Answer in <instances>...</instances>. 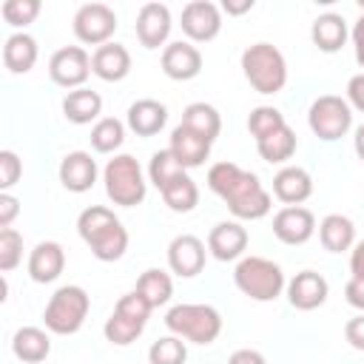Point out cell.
<instances>
[{
	"mask_svg": "<svg viewBox=\"0 0 364 364\" xmlns=\"http://www.w3.org/2000/svg\"><path fill=\"white\" fill-rule=\"evenodd\" d=\"M222 9H225L228 14H245V11L253 9V0H242V3H236V0H225Z\"/></svg>",
	"mask_w": 364,
	"mask_h": 364,
	"instance_id": "cell-48",
	"label": "cell"
},
{
	"mask_svg": "<svg viewBox=\"0 0 364 364\" xmlns=\"http://www.w3.org/2000/svg\"><path fill=\"white\" fill-rule=\"evenodd\" d=\"M37 40L26 31H14L11 37H6V46H3V65L11 71V74H28L37 63Z\"/></svg>",
	"mask_w": 364,
	"mask_h": 364,
	"instance_id": "cell-26",
	"label": "cell"
},
{
	"mask_svg": "<svg viewBox=\"0 0 364 364\" xmlns=\"http://www.w3.org/2000/svg\"><path fill=\"white\" fill-rule=\"evenodd\" d=\"M208 188L228 205L236 219H262L270 213V193L253 171L239 168L236 162H216L208 171Z\"/></svg>",
	"mask_w": 364,
	"mask_h": 364,
	"instance_id": "cell-1",
	"label": "cell"
},
{
	"mask_svg": "<svg viewBox=\"0 0 364 364\" xmlns=\"http://www.w3.org/2000/svg\"><path fill=\"white\" fill-rule=\"evenodd\" d=\"M353 148H355V156L364 162V122L355 128V136H353Z\"/></svg>",
	"mask_w": 364,
	"mask_h": 364,
	"instance_id": "cell-49",
	"label": "cell"
},
{
	"mask_svg": "<svg viewBox=\"0 0 364 364\" xmlns=\"http://www.w3.org/2000/svg\"><path fill=\"white\" fill-rule=\"evenodd\" d=\"M11 353L23 364H40L51 353V338L40 327H20L14 333V338H11Z\"/></svg>",
	"mask_w": 364,
	"mask_h": 364,
	"instance_id": "cell-29",
	"label": "cell"
},
{
	"mask_svg": "<svg viewBox=\"0 0 364 364\" xmlns=\"http://www.w3.org/2000/svg\"><path fill=\"white\" fill-rule=\"evenodd\" d=\"M208 250L219 262H236L247 250V230L239 222H216L208 233Z\"/></svg>",
	"mask_w": 364,
	"mask_h": 364,
	"instance_id": "cell-19",
	"label": "cell"
},
{
	"mask_svg": "<svg viewBox=\"0 0 364 364\" xmlns=\"http://www.w3.org/2000/svg\"><path fill=\"white\" fill-rule=\"evenodd\" d=\"M344 299H347V304H353L355 310L364 313V279H353L350 276V282L344 284Z\"/></svg>",
	"mask_w": 364,
	"mask_h": 364,
	"instance_id": "cell-45",
	"label": "cell"
},
{
	"mask_svg": "<svg viewBox=\"0 0 364 364\" xmlns=\"http://www.w3.org/2000/svg\"><path fill=\"white\" fill-rule=\"evenodd\" d=\"M77 233L100 262H117L128 250V230L111 208L91 205L77 216Z\"/></svg>",
	"mask_w": 364,
	"mask_h": 364,
	"instance_id": "cell-2",
	"label": "cell"
},
{
	"mask_svg": "<svg viewBox=\"0 0 364 364\" xmlns=\"http://www.w3.org/2000/svg\"><path fill=\"white\" fill-rule=\"evenodd\" d=\"M0 14H3V20H6L9 26L26 28L28 23L37 20V14H40V0H6V3L0 6Z\"/></svg>",
	"mask_w": 364,
	"mask_h": 364,
	"instance_id": "cell-38",
	"label": "cell"
},
{
	"mask_svg": "<svg viewBox=\"0 0 364 364\" xmlns=\"http://www.w3.org/2000/svg\"><path fill=\"white\" fill-rule=\"evenodd\" d=\"M125 122H128V128H131L136 136H154V134H159V131L165 128V122H168V108H165L159 100L145 97V100L131 102Z\"/></svg>",
	"mask_w": 364,
	"mask_h": 364,
	"instance_id": "cell-25",
	"label": "cell"
},
{
	"mask_svg": "<svg viewBox=\"0 0 364 364\" xmlns=\"http://www.w3.org/2000/svg\"><path fill=\"white\" fill-rule=\"evenodd\" d=\"M347 102H350V108H355V111L364 114V71L361 74H353L347 80Z\"/></svg>",
	"mask_w": 364,
	"mask_h": 364,
	"instance_id": "cell-42",
	"label": "cell"
},
{
	"mask_svg": "<svg viewBox=\"0 0 364 364\" xmlns=\"http://www.w3.org/2000/svg\"><path fill=\"white\" fill-rule=\"evenodd\" d=\"M91 74V57L82 46H63L48 60V77L60 88H82Z\"/></svg>",
	"mask_w": 364,
	"mask_h": 364,
	"instance_id": "cell-11",
	"label": "cell"
},
{
	"mask_svg": "<svg viewBox=\"0 0 364 364\" xmlns=\"http://www.w3.org/2000/svg\"><path fill=\"white\" fill-rule=\"evenodd\" d=\"M102 182H105V196L119 208H134L148 193L142 168L131 154H117L114 159H108L102 171Z\"/></svg>",
	"mask_w": 364,
	"mask_h": 364,
	"instance_id": "cell-7",
	"label": "cell"
},
{
	"mask_svg": "<svg viewBox=\"0 0 364 364\" xmlns=\"http://www.w3.org/2000/svg\"><path fill=\"white\" fill-rule=\"evenodd\" d=\"M171 9L165 3H145L139 11H136V23H134V31H136V40L145 46V48H159L165 46L168 34H171Z\"/></svg>",
	"mask_w": 364,
	"mask_h": 364,
	"instance_id": "cell-14",
	"label": "cell"
},
{
	"mask_svg": "<svg viewBox=\"0 0 364 364\" xmlns=\"http://www.w3.org/2000/svg\"><path fill=\"white\" fill-rule=\"evenodd\" d=\"M151 310H154V307H151L136 290L119 296L114 313L108 316V321H105V327H102L105 338H108L111 344H117V347H125V344L136 341V338L142 336L145 324H148Z\"/></svg>",
	"mask_w": 364,
	"mask_h": 364,
	"instance_id": "cell-8",
	"label": "cell"
},
{
	"mask_svg": "<svg viewBox=\"0 0 364 364\" xmlns=\"http://www.w3.org/2000/svg\"><path fill=\"white\" fill-rule=\"evenodd\" d=\"M188 361V347L185 338L179 336H162L148 347V364H185Z\"/></svg>",
	"mask_w": 364,
	"mask_h": 364,
	"instance_id": "cell-36",
	"label": "cell"
},
{
	"mask_svg": "<svg viewBox=\"0 0 364 364\" xmlns=\"http://www.w3.org/2000/svg\"><path fill=\"white\" fill-rule=\"evenodd\" d=\"M63 114L74 125H88L102 114V97L91 88H74L63 97Z\"/></svg>",
	"mask_w": 364,
	"mask_h": 364,
	"instance_id": "cell-28",
	"label": "cell"
},
{
	"mask_svg": "<svg viewBox=\"0 0 364 364\" xmlns=\"http://www.w3.org/2000/svg\"><path fill=\"white\" fill-rule=\"evenodd\" d=\"M282 125H287V122H284V114H282L279 108H273V105H259V108H253L250 117H247V131L253 134L256 142L264 139V136H270V134L279 131Z\"/></svg>",
	"mask_w": 364,
	"mask_h": 364,
	"instance_id": "cell-37",
	"label": "cell"
},
{
	"mask_svg": "<svg viewBox=\"0 0 364 364\" xmlns=\"http://www.w3.org/2000/svg\"><path fill=\"white\" fill-rule=\"evenodd\" d=\"M350 273L353 279H364V239L355 242L350 250Z\"/></svg>",
	"mask_w": 364,
	"mask_h": 364,
	"instance_id": "cell-47",
	"label": "cell"
},
{
	"mask_svg": "<svg viewBox=\"0 0 364 364\" xmlns=\"http://www.w3.org/2000/svg\"><path fill=\"white\" fill-rule=\"evenodd\" d=\"M242 74L259 94H279L287 82L284 54L273 43H253L242 51Z\"/></svg>",
	"mask_w": 364,
	"mask_h": 364,
	"instance_id": "cell-3",
	"label": "cell"
},
{
	"mask_svg": "<svg viewBox=\"0 0 364 364\" xmlns=\"http://www.w3.org/2000/svg\"><path fill=\"white\" fill-rule=\"evenodd\" d=\"M23 262V236L14 228L0 230V270L9 273Z\"/></svg>",
	"mask_w": 364,
	"mask_h": 364,
	"instance_id": "cell-39",
	"label": "cell"
},
{
	"mask_svg": "<svg viewBox=\"0 0 364 364\" xmlns=\"http://www.w3.org/2000/svg\"><path fill=\"white\" fill-rule=\"evenodd\" d=\"M71 26H74V34L80 43L100 48V46L111 43V37L117 31V14L105 3H85L77 9Z\"/></svg>",
	"mask_w": 364,
	"mask_h": 364,
	"instance_id": "cell-10",
	"label": "cell"
},
{
	"mask_svg": "<svg viewBox=\"0 0 364 364\" xmlns=\"http://www.w3.org/2000/svg\"><path fill=\"white\" fill-rule=\"evenodd\" d=\"M20 176H23V162H20V156L14 154V151H0V191L6 193L9 188H14L17 182H20Z\"/></svg>",
	"mask_w": 364,
	"mask_h": 364,
	"instance_id": "cell-40",
	"label": "cell"
},
{
	"mask_svg": "<svg viewBox=\"0 0 364 364\" xmlns=\"http://www.w3.org/2000/svg\"><path fill=\"white\" fill-rule=\"evenodd\" d=\"M65 267V250L60 242H40L34 245V250L28 253V276L37 282V284H48L54 279H60Z\"/></svg>",
	"mask_w": 364,
	"mask_h": 364,
	"instance_id": "cell-21",
	"label": "cell"
},
{
	"mask_svg": "<svg viewBox=\"0 0 364 364\" xmlns=\"http://www.w3.org/2000/svg\"><path fill=\"white\" fill-rule=\"evenodd\" d=\"M125 142V125L117 117H102L91 128V148L97 154H114Z\"/></svg>",
	"mask_w": 364,
	"mask_h": 364,
	"instance_id": "cell-34",
	"label": "cell"
},
{
	"mask_svg": "<svg viewBox=\"0 0 364 364\" xmlns=\"http://www.w3.org/2000/svg\"><path fill=\"white\" fill-rule=\"evenodd\" d=\"M188 168H182V162L171 154V148H162V151H156L154 156H151V162H148V179L156 185V191H162L168 182H173L179 173H185Z\"/></svg>",
	"mask_w": 364,
	"mask_h": 364,
	"instance_id": "cell-35",
	"label": "cell"
},
{
	"mask_svg": "<svg viewBox=\"0 0 364 364\" xmlns=\"http://www.w3.org/2000/svg\"><path fill=\"white\" fill-rule=\"evenodd\" d=\"M91 74L105 82H119L131 74V54L119 43H105L91 54Z\"/></svg>",
	"mask_w": 364,
	"mask_h": 364,
	"instance_id": "cell-20",
	"label": "cell"
},
{
	"mask_svg": "<svg viewBox=\"0 0 364 364\" xmlns=\"http://www.w3.org/2000/svg\"><path fill=\"white\" fill-rule=\"evenodd\" d=\"M228 364H267V358L259 353V350H250V347H242L236 353H230Z\"/></svg>",
	"mask_w": 364,
	"mask_h": 364,
	"instance_id": "cell-46",
	"label": "cell"
},
{
	"mask_svg": "<svg viewBox=\"0 0 364 364\" xmlns=\"http://www.w3.org/2000/svg\"><path fill=\"white\" fill-rule=\"evenodd\" d=\"M296 145H299L296 131H293L290 125H282V128L273 131L270 136L259 139V142H256V151H259V156H262L264 162L282 165V162H287V159L296 154Z\"/></svg>",
	"mask_w": 364,
	"mask_h": 364,
	"instance_id": "cell-31",
	"label": "cell"
},
{
	"mask_svg": "<svg viewBox=\"0 0 364 364\" xmlns=\"http://www.w3.org/2000/svg\"><path fill=\"white\" fill-rule=\"evenodd\" d=\"M344 338L353 350H364V313L353 316L347 324H344Z\"/></svg>",
	"mask_w": 364,
	"mask_h": 364,
	"instance_id": "cell-41",
	"label": "cell"
},
{
	"mask_svg": "<svg viewBox=\"0 0 364 364\" xmlns=\"http://www.w3.org/2000/svg\"><path fill=\"white\" fill-rule=\"evenodd\" d=\"M310 193H313V179L299 165H284L273 176V196L284 205H301L310 199Z\"/></svg>",
	"mask_w": 364,
	"mask_h": 364,
	"instance_id": "cell-22",
	"label": "cell"
},
{
	"mask_svg": "<svg viewBox=\"0 0 364 364\" xmlns=\"http://www.w3.org/2000/svg\"><path fill=\"white\" fill-rule=\"evenodd\" d=\"M233 282L253 301H273L287 287L284 270L264 256H242L233 267Z\"/></svg>",
	"mask_w": 364,
	"mask_h": 364,
	"instance_id": "cell-4",
	"label": "cell"
},
{
	"mask_svg": "<svg viewBox=\"0 0 364 364\" xmlns=\"http://www.w3.org/2000/svg\"><path fill=\"white\" fill-rule=\"evenodd\" d=\"M318 242L330 253H344L355 245V225L350 216L341 213H327L318 225Z\"/></svg>",
	"mask_w": 364,
	"mask_h": 364,
	"instance_id": "cell-27",
	"label": "cell"
},
{
	"mask_svg": "<svg viewBox=\"0 0 364 364\" xmlns=\"http://www.w3.org/2000/svg\"><path fill=\"white\" fill-rule=\"evenodd\" d=\"M182 31L191 43H210L222 31V11L210 0H191L182 9Z\"/></svg>",
	"mask_w": 364,
	"mask_h": 364,
	"instance_id": "cell-12",
	"label": "cell"
},
{
	"mask_svg": "<svg viewBox=\"0 0 364 364\" xmlns=\"http://www.w3.org/2000/svg\"><path fill=\"white\" fill-rule=\"evenodd\" d=\"M307 125L318 139L336 142L353 128V108L344 97L324 94V97L313 100V105L307 111Z\"/></svg>",
	"mask_w": 364,
	"mask_h": 364,
	"instance_id": "cell-9",
	"label": "cell"
},
{
	"mask_svg": "<svg viewBox=\"0 0 364 364\" xmlns=\"http://www.w3.org/2000/svg\"><path fill=\"white\" fill-rule=\"evenodd\" d=\"M205 259H208V250H205V242L193 233H179L171 239L168 245V267L179 276V279H193L202 273L205 267Z\"/></svg>",
	"mask_w": 364,
	"mask_h": 364,
	"instance_id": "cell-13",
	"label": "cell"
},
{
	"mask_svg": "<svg viewBox=\"0 0 364 364\" xmlns=\"http://www.w3.org/2000/svg\"><path fill=\"white\" fill-rule=\"evenodd\" d=\"M165 327L191 341V344H213L222 333V316L213 304H173L165 313Z\"/></svg>",
	"mask_w": 364,
	"mask_h": 364,
	"instance_id": "cell-5",
	"label": "cell"
},
{
	"mask_svg": "<svg viewBox=\"0 0 364 364\" xmlns=\"http://www.w3.org/2000/svg\"><path fill=\"white\" fill-rule=\"evenodd\" d=\"M273 233L284 245H304L316 233V216L301 205H287L273 216Z\"/></svg>",
	"mask_w": 364,
	"mask_h": 364,
	"instance_id": "cell-15",
	"label": "cell"
},
{
	"mask_svg": "<svg viewBox=\"0 0 364 364\" xmlns=\"http://www.w3.org/2000/svg\"><path fill=\"white\" fill-rule=\"evenodd\" d=\"M17 213H20V199L11 196L9 191L0 193V230L3 228H11V222H14Z\"/></svg>",
	"mask_w": 364,
	"mask_h": 364,
	"instance_id": "cell-43",
	"label": "cell"
},
{
	"mask_svg": "<svg viewBox=\"0 0 364 364\" xmlns=\"http://www.w3.org/2000/svg\"><path fill=\"white\" fill-rule=\"evenodd\" d=\"M151 307H162V304H168L171 301V296H173V282H171V276L165 273V270H159V267H148L139 279H136V287H134Z\"/></svg>",
	"mask_w": 364,
	"mask_h": 364,
	"instance_id": "cell-33",
	"label": "cell"
},
{
	"mask_svg": "<svg viewBox=\"0 0 364 364\" xmlns=\"http://www.w3.org/2000/svg\"><path fill=\"white\" fill-rule=\"evenodd\" d=\"M57 173H60V182H63L65 191H71V193H85V191L94 188L100 171H97V162L91 159L88 151H71V154H65V156L60 159Z\"/></svg>",
	"mask_w": 364,
	"mask_h": 364,
	"instance_id": "cell-18",
	"label": "cell"
},
{
	"mask_svg": "<svg viewBox=\"0 0 364 364\" xmlns=\"http://www.w3.org/2000/svg\"><path fill=\"white\" fill-rule=\"evenodd\" d=\"M347 37H350L347 20H344L341 14H336V11L318 14V17L313 20V26H310V40H313V46H316L318 51H324V54L341 51L344 43H347Z\"/></svg>",
	"mask_w": 364,
	"mask_h": 364,
	"instance_id": "cell-24",
	"label": "cell"
},
{
	"mask_svg": "<svg viewBox=\"0 0 364 364\" xmlns=\"http://www.w3.org/2000/svg\"><path fill=\"white\" fill-rule=\"evenodd\" d=\"M350 40H353V48H355V63L364 68V0H361V17L353 23Z\"/></svg>",
	"mask_w": 364,
	"mask_h": 364,
	"instance_id": "cell-44",
	"label": "cell"
},
{
	"mask_svg": "<svg viewBox=\"0 0 364 364\" xmlns=\"http://www.w3.org/2000/svg\"><path fill=\"white\" fill-rule=\"evenodd\" d=\"M210 145L213 142H208L205 136H199V134H193L191 128H185L182 122L171 131V154L182 162V168H199V165H205V159L210 156Z\"/></svg>",
	"mask_w": 364,
	"mask_h": 364,
	"instance_id": "cell-23",
	"label": "cell"
},
{
	"mask_svg": "<svg viewBox=\"0 0 364 364\" xmlns=\"http://www.w3.org/2000/svg\"><path fill=\"white\" fill-rule=\"evenodd\" d=\"M162 71H165V77L179 80V82L193 80L202 71V51L188 40L168 43L162 51Z\"/></svg>",
	"mask_w": 364,
	"mask_h": 364,
	"instance_id": "cell-17",
	"label": "cell"
},
{
	"mask_svg": "<svg viewBox=\"0 0 364 364\" xmlns=\"http://www.w3.org/2000/svg\"><path fill=\"white\" fill-rule=\"evenodd\" d=\"M20 364H23V361H20Z\"/></svg>",
	"mask_w": 364,
	"mask_h": 364,
	"instance_id": "cell-50",
	"label": "cell"
},
{
	"mask_svg": "<svg viewBox=\"0 0 364 364\" xmlns=\"http://www.w3.org/2000/svg\"><path fill=\"white\" fill-rule=\"evenodd\" d=\"M88 310H91L88 293L80 284H63L60 290H54V296L43 310L46 330L54 336H74L85 324Z\"/></svg>",
	"mask_w": 364,
	"mask_h": 364,
	"instance_id": "cell-6",
	"label": "cell"
},
{
	"mask_svg": "<svg viewBox=\"0 0 364 364\" xmlns=\"http://www.w3.org/2000/svg\"><path fill=\"white\" fill-rule=\"evenodd\" d=\"M159 193H162L165 205H168L173 213H191V210L199 205V188H196V182L188 176V171L179 173L173 182H168Z\"/></svg>",
	"mask_w": 364,
	"mask_h": 364,
	"instance_id": "cell-32",
	"label": "cell"
},
{
	"mask_svg": "<svg viewBox=\"0 0 364 364\" xmlns=\"http://www.w3.org/2000/svg\"><path fill=\"white\" fill-rule=\"evenodd\" d=\"M287 301L296 307V310H316V307H321L324 301H327V296H330V284H327V279L321 276V273H316V270H301V273H296L290 282H287Z\"/></svg>",
	"mask_w": 364,
	"mask_h": 364,
	"instance_id": "cell-16",
	"label": "cell"
},
{
	"mask_svg": "<svg viewBox=\"0 0 364 364\" xmlns=\"http://www.w3.org/2000/svg\"><path fill=\"white\" fill-rule=\"evenodd\" d=\"M182 125L191 128L193 134L205 136L208 142H213V139L219 136V131H222V117H219V111H216L213 105H208V102H191V105L182 111Z\"/></svg>",
	"mask_w": 364,
	"mask_h": 364,
	"instance_id": "cell-30",
	"label": "cell"
}]
</instances>
